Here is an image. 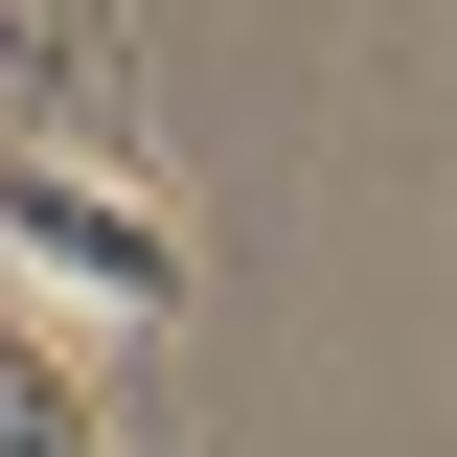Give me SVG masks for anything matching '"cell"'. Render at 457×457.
I'll list each match as a JSON object with an SVG mask.
<instances>
[{
    "label": "cell",
    "mask_w": 457,
    "mask_h": 457,
    "mask_svg": "<svg viewBox=\"0 0 457 457\" xmlns=\"http://www.w3.org/2000/svg\"><path fill=\"white\" fill-rule=\"evenodd\" d=\"M0 252H23V297H69V275H92V297H114L137 343L183 320V228H161V183H92V161H23V183H0Z\"/></svg>",
    "instance_id": "1"
}]
</instances>
